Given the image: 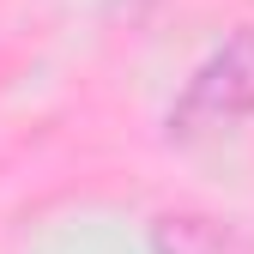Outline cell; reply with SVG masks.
Returning <instances> with one entry per match:
<instances>
[{
    "label": "cell",
    "mask_w": 254,
    "mask_h": 254,
    "mask_svg": "<svg viewBox=\"0 0 254 254\" xmlns=\"http://www.w3.org/2000/svg\"><path fill=\"white\" fill-rule=\"evenodd\" d=\"M151 254H254V236L212 212H157Z\"/></svg>",
    "instance_id": "cell-2"
},
{
    "label": "cell",
    "mask_w": 254,
    "mask_h": 254,
    "mask_svg": "<svg viewBox=\"0 0 254 254\" xmlns=\"http://www.w3.org/2000/svg\"><path fill=\"white\" fill-rule=\"evenodd\" d=\"M248 121H254V24H236L176 91V103L164 115V145L194 151Z\"/></svg>",
    "instance_id": "cell-1"
}]
</instances>
